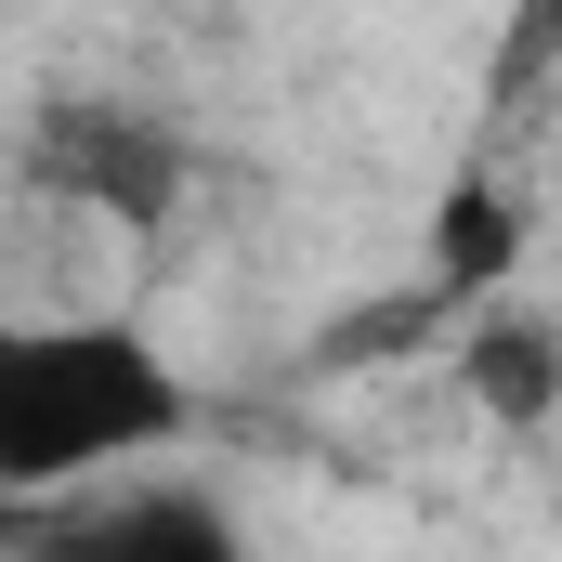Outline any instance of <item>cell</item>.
Wrapping results in <instances>:
<instances>
[{
  "label": "cell",
  "instance_id": "5",
  "mask_svg": "<svg viewBox=\"0 0 562 562\" xmlns=\"http://www.w3.org/2000/svg\"><path fill=\"white\" fill-rule=\"evenodd\" d=\"M510 249H524L510 196H497V183H458V196H445V223H431V262H445V288H458V301H484V288L510 276Z\"/></svg>",
  "mask_w": 562,
  "mask_h": 562
},
{
  "label": "cell",
  "instance_id": "1",
  "mask_svg": "<svg viewBox=\"0 0 562 562\" xmlns=\"http://www.w3.org/2000/svg\"><path fill=\"white\" fill-rule=\"evenodd\" d=\"M196 419L183 367L132 314H0V497H79Z\"/></svg>",
  "mask_w": 562,
  "mask_h": 562
},
{
  "label": "cell",
  "instance_id": "3",
  "mask_svg": "<svg viewBox=\"0 0 562 562\" xmlns=\"http://www.w3.org/2000/svg\"><path fill=\"white\" fill-rule=\"evenodd\" d=\"M26 562H249L210 484H79Z\"/></svg>",
  "mask_w": 562,
  "mask_h": 562
},
{
  "label": "cell",
  "instance_id": "2",
  "mask_svg": "<svg viewBox=\"0 0 562 562\" xmlns=\"http://www.w3.org/2000/svg\"><path fill=\"white\" fill-rule=\"evenodd\" d=\"M26 170H40V196L105 210V223H170L183 210V132H157L144 105H105V92H66L26 132Z\"/></svg>",
  "mask_w": 562,
  "mask_h": 562
},
{
  "label": "cell",
  "instance_id": "4",
  "mask_svg": "<svg viewBox=\"0 0 562 562\" xmlns=\"http://www.w3.org/2000/svg\"><path fill=\"white\" fill-rule=\"evenodd\" d=\"M458 380H471V406L510 431L562 419V327L550 314H497V301H471V327H458Z\"/></svg>",
  "mask_w": 562,
  "mask_h": 562
}]
</instances>
